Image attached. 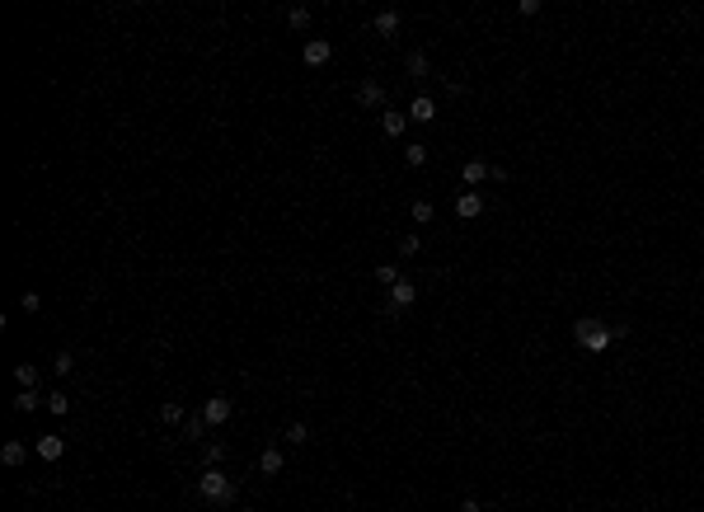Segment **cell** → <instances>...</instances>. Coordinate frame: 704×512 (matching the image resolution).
Masks as SVG:
<instances>
[{
    "label": "cell",
    "mask_w": 704,
    "mask_h": 512,
    "mask_svg": "<svg viewBox=\"0 0 704 512\" xmlns=\"http://www.w3.org/2000/svg\"><path fill=\"white\" fill-rule=\"evenodd\" d=\"M460 512H479V498H465V503H460Z\"/></svg>",
    "instance_id": "30"
},
{
    "label": "cell",
    "mask_w": 704,
    "mask_h": 512,
    "mask_svg": "<svg viewBox=\"0 0 704 512\" xmlns=\"http://www.w3.org/2000/svg\"><path fill=\"white\" fill-rule=\"evenodd\" d=\"M202 461H207V466H221L225 461V442H207L202 446Z\"/></svg>",
    "instance_id": "21"
},
{
    "label": "cell",
    "mask_w": 704,
    "mask_h": 512,
    "mask_svg": "<svg viewBox=\"0 0 704 512\" xmlns=\"http://www.w3.org/2000/svg\"><path fill=\"white\" fill-rule=\"evenodd\" d=\"M282 466H287V456L277 451V446H268V451L258 456V475L263 479H272V475H282Z\"/></svg>",
    "instance_id": "10"
},
{
    "label": "cell",
    "mask_w": 704,
    "mask_h": 512,
    "mask_svg": "<svg viewBox=\"0 0 704 512\" xmlns=\"http://www.w3.org/2000/svg\"><path fill=\"white\" fill-rule=\"evenodd\" d=\"M183 419H188V414H183L179 399H165V404H160V423H169V428H174V423H183Z\"/></svg>",
    "instance_id": "17"
},
{
    "label": "cell",
    "mask_w": 704,
    "mask_h": 512,
    "mask_svg": "<svg viewBox=\"0 0 704 512\" xmlns=\"http://www.w3.org/2000/svg\"><path fill=\"white\" fill-rule=\"evenodd\" d=\"M71 367H76V357H71L66 348H61V353L52 357V372H56V376H71Z\"/></svg>",
    "instance_id": "25"
},
{
    "label": "cell",
    "mask_w": 704,
    "mask_h": 512,
    "mask_svg": "<svg viewBox=\"0 0 704 512\" xmlns=\"http://www.w3.org/2000/svg\"><path fill=\"white\" fill-rule=\"evenodd\" d=\"M573 339H578L587 353H606V348L615 343V329L601 324V319H573Z\"/></svg>",
    "instance_id": "2"
},
{
    "label": "cell",
    "mask_w": 704,
    "mask_h": 512,
    "mask_svg": "<svg viewBox=\"0 0 704 512\" xmlns=\"http://www.w3.org/2000/svg\"><path fill=\"white\" fill-rule=\"evenodd\" d=\"M399 250H404V259H414V254L423 250V240H418V235H404V240H399Z\"/></svg>",
    "instance_id": "27"
},
{
    "label": "cell",
    "mask_w": 704,
    "mask_h": 512,
    "mask_svg": "<svg viewBox=\"0 0 704 512\" xmlns=\"http://www.w3.org/2000/svg\"><path fill=\"white\" fill-rule=\"evenodd\" d=\"M357 103L362 108H380V103H385V85H380V80H362L357 85Z\"/></svg>",
    "instance_id": "6"
},
{
    "label": "cell",
    "mask_w": 704,
    "mask_h": 512,
    "mask_svg": "<svg viewBox=\"0 0 704 512\" xmlns=\"http://www.w3.org/2000/svg\"><path fill=\"white\" fill-rule=\"evenodd\" d=\"M399 10H380L376 14V19H371V34H380V38H394V34H399Z\"/></svg>",
    "instance_id": "7"
},
{
    "label": "cell",
    "mask_w": 704,
    "mask_h": 512,
    "mask_svg": "<svg viewBox=\"0 0 704 512\" xmlns=\"http://www.w3.org/2000/svg\"><path fill=\"white\" fill-rule=\"evenodd\" d=\"M404 160H409V165H427V146H418V141H409V146H404Z\"/></svg>",
    "instance_id": "22"
},
{
    "label": "cell",
    "mask_w": 704,
    "mask_h": 512,
    "mask_svg": "<svg viewBox=\"0 0 704 512\" xmlns=\"http://www.w3.org/2000/svg\"><path fill=\"white\" fill-rule=\"evenodd\" d=\"M183 433H188L193 442H202V437H207V419H202V414H188V419H183Z\"/></svg>",
    "instance_id": "20"
},
{
    "label": "cell",
    "mask_w": 704,
    "mask_h": 512,
    "mask_svg": "<svg viewBox=\"0 0 704 512\" xmlns=\"http://www.w3.org/2000/svg\"><path fill=\"white\" fill-rule=\"evenodd\" d=\"M376 282L394 287V282H399V268H394V263H380V268H376Z\"/></svg>",
    "instance_id": "26"
},
{
    "label": "cell",
    "mask_w": 704,
    "mask_h": 512,
    "mask_svg": "<svg viewBox=\"0 0 704 512\" xmlns=\"http://www.w3.org/2000/svg\"><path fill=\"white\" fill-rule=\"evenodd\" d=\"M489 174H493V165H484V160H465V165H460V179H465L469 188H479Z\"/></svg>",
    "instance_id": "9"
},
{
    "label": "cell",
    "mask_w": 704,
    "mask_h": 512,
    "mask_svg": "<svg viewBox=\"0 0 704 512\" xmlns=\"http://www.w3.org/2000/svg\"><path fill=\"white\" fill-rule=\"evenodd\" d=\"M380 132H385V137H404V113H399V108H385V118H380Z\"/></svg>",
    "instance_id": "16"
},
{
    "label": "cell",
    "mask_w": 704,
    "mask_h": 512,
    "mask_svg": "<svg viewBox=\"0 0 704 512\" xmlns=\"http://www.w3.org/2000/svg\"><path fill=\"white\" fill-rule=\"evenodd\" d=\"M198 493L207 503H216V508H230L235 503V484H230V475H221V466H207L198 475Z\"/></svg>",
    "instance_id": "1"
},
{
    "label": "cell",
    "mask_w": 704,
    "mask_h": 512,
    "mask_svg": "<svg viewBox=\"0 0 704 512\" xmlns=\"http://www.w3.org/2000/svg\"><path fill=\"white\" fill-rule=\"evenodd\" d=\"M409 118H414V123H432V118H437V99H427V94H418V99L409 103Z\"/></svg>",
    "instance_id": "11"
},
{
    "label": "cell",
    "mask_w": 704,
    "mask_h": 512,
    "mask_svg": "<svg viewBox=\"0 0 704 512\" xmlns=\"http://www.w3.org/2000/svg\"><path fill=\"white\" fill-rule=\"evenodd\" d=\"M287 24H291V29H305V24H310V10H305V5H291V10H287Z\"/></svg>",
    "instance_id": "24"
},
{
    "label": "cell",
    "mask_w": 704,
    "mask_h": 512,
    "mask_svg": "<svg viewBox=\"0 0 704 512\" xmlns=\"http://www.w3.org/2000/svg\"><path fill=\"white\" fill-rule=\"evenodd\" d=\"M287 442L291 446H305V442H310V428H305V423H291V428H287Z\"/></svg>",
    "instance_id": "23"
},
{
    "label": "cell",
    "mask_w": 704,
    "mask_h": 512,
    "mask_svg": "<svg viewBox=\"0 0 704 512\" xmlns=\"http://www.w3.org/2000/svg\"><path fill=\"white\" fill-rule=\"evenodd\" d=\"M19 306L34 315V310H43V296H38V292H24V296H19Z\"/></svg>",
    "instance_id": "28"
},
{
    "label": "cell",
    "mask_w": 704,
    "mask_h": 512,
    "mask_svg": "<svg viewBox=\"0 0 704 512\" xmlns=\"http://www.w3.org/2000/svg\"><path fill=\"white\" fill-rule=\"evenodd\" d=\"M43 461H61L66 456V437H56V433H47V437H38V446H34Z\"/></svg>",
    "instance_id": "8"
},
{
    "label": "cell",
    "mask_w": 704,
    "mask_h": 512,
    "mask_svg": "<svg viewBox=\"0 0 704 512\" xmlns=\"http://www.w3.org/2000/svg\"><path fill=\"white\" fill-rule=\"evenodd\" d=\"M404 71H409V76H432V61H427V52H409V57H404Z\"/></svg>",
    "instance_id": "13"
},
{
    "label": "cell",
    "mask_w": 704,
    "mask_h": 512,
    "mask_svg": "<svg viewBox=\"0 0 704 512\" xmlns=\"http://www.w3.org/2000/svg\"><path fill=\"white\" fill-rule=\"evenodd\" d=\"M14 381H19V390H38V381H43V376H38L34 362H19V367H14Z\"/></svg>",
    "instance_id": "15"
},
{
    "label": "cell",
    "mask_w": 704,
    "mask_h": 512,
    "mask_svg": "<svg viewBox=\"0 0 704 512\" xmlns=\"http://www.w3.org/2000/svg\"><path fill=\"white\" fill-rule=\"evenodd\" d=\"M24 461H29V446H24V442H5V446H0V466H24Z\"/></svg>",
    "instance_id": "12"
},
{
    "label": "cell",
    "mask_w": 704,
    "mask_h": 512,
    "mask_svg": "<svg viewBox=\"0 0 704 512\" xmlns=\"http://www.w3.org/2000/svg\"><path fill=\"white\" fill-rule=\"evenodd\" d=\"M329 57H334V47H329V38H310V43H305V52H301V61H305L310 71L329 66Z\"/></svg>",
    "instance_id": "4"
},
{
    "label": "cell",
    "mask_w": 704,
    "mask_h": 512,
    "mask_svg": "<svg viewBox=\"0 0 704 512\" xmlns=\"http://www.w3.org/2000/svg\"><path fill=\"white\" fill-rule=\"evenodd\" d=\"M235 414V399L230 395H212L207 404H202V419H207V428H221V423H230Z\"/></svg>",
    "instance_id": "3"
},
{
    "label": "cell",
    "mask_w": 704,
    "mask_h": 512,
    "mask_svg": "<svg viewBox=\"0 0 704 512\" xmlns=\"http://www.w3.org/2000/svg\"><path fill=\"white\" fill-rule=\"evenodd\" d=\"M47 409H52V414H66V409H71V399L56 390V395H47Z\"/></svg>",
    "instance_id": "29"
},
{
    "label": "cell",
    "mask_w": 704,
    "mask_h": 512,
    "mask_svg": "<svg viewBox=\"0 0 704 512\" xmlns=\"http://www.w3.org/2000/svg\"><path fill=\"white\" fill-rule=\"evenodd\" d=\"M409 217H414V221H418V226H427V221H432V217H437V207H432V203H427V198H418V203H414V207H409Z\"/></svg>",
    "instance_id": "19"
},
{
    "label": "cell",
    "mask_w": 704,
    "mask_h": 512,
    "mask_svg": "<svg viewBox=\"0 0 704 512\" xmlns=\"http://www.w3.org/2000/svg\"><path fill=\"white\" fill-rule=\"evenodd\" d=\"M414 301H418V287L409 282V277H399V282L390 287V306H394V310H409Z\"/></svg>",
    "instance_id": "5"
},
{
    "label": "cell",
    "mask_w": 704,
    "mask_h": 512,
    "mask_svg": "<svg viewBox=\"0 0 704 512\" xmlns=\"http://www.w3.org/2000/svg\"><path fill=\"white\" fill-rule=\"evenodd\" d=\"M38 404H43V395H38V390H19V395H14V409H19V414H34Z\"/></svg>",
    "instance_id": "18"
},
{
    "label": "cell",
    "mask_w": 704,
    "mask_h": 512,
    "mask_svg": "<svg viewBox=\"0 0 704 512\" xmlns=\"http://www.w3.org/2000/svg\"><path fill=\"white\" fill-rule=\"evenodd\" d=\"M479 212H484V198H479V193H465V198L456 203V217H465V221H474Z\"/></svg>",
    "instance_id": "14"
}]
</instances>
